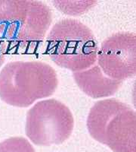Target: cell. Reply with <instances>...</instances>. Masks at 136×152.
<instances>
[{"label":"cell","mask_w":136,"mask_h":152,"mask_svg":"<svg viewBox=\"0 0 136 152\" xmlns=\"http://www.w3.org/2000/svg\"><path fill=\"white\" fill-rule=\"evenodd\" d=\"M74 119L70 109L55 99L39 101L27 113L25 132L33 144L59 145L72 134Z\"/></svg>","instance_id":"obj_5"},{"label":"cell","mask_w":136,"mask_h":152,"mask_svg":"<svg viewBox=\"0 0 136 152\" xmlns=\"http://www.w3.org/2000/svg\"><path fill=\"white\" fill-rule=\"evenodd\" d=\"M0 152H35V150L26 138L12 137L0 142Z\"/></svg>","instance_id":"obj_9"},{"label":"cell","mask_w":136,"mask_h":152,"mask_svg":"<svg viewBox=\"0 0 136 152\" xmlns=\"http://www.w3.org/2000/svg\"><path fill=\"white\" fill-rule=\"evenodd\" d=\"M45 52L57 66L83 71L97 61L98 45L91 30L76 19L65 18L54 24L46 39Z\"/></svg>","instance_id":"obj_3"},{"label":"cell","mask_w":136,"mask_h":152,"mask_svg":"<svg viewBox=\"0 0 136 152\" xmlns=\"http://www.w3.org/2000/svg\"><path fill=\"white\" fill-rule=\"evenodd\" d=\"M86 126L94 139L114 152H136V113L130 106L114 98L95 103Z\"/></svg>","instance_id":"obj_4"},{"label":"cell","mask_w":136,"mask_h":152,"mask_svg":"<svg viewBox=\"0 0 136 152\" xmlns=\"http://www.w3.org/2000/svg\"><path fill=\"white\" fill-rule=\"evenodd\" d=\"M98 66L112 79L123 81L136 74V35L117 32L102 42L97 56Z\"/></svg>","instance_id":"obj_6"},{"label":"cell","mask_w":136,"mask_h":152,"mask_svg":"<svg viewBox=\"0 0 136 152\" xmlns=\"http://www.w3.org/2000/svg\"><path fill=\"white\" fill-rule=\"evenodd\" d=\"M74 81L86 95L94 99L107 97L115 94L122 84L104 74L97 65L73 74Z\"/></svg>","instance_id":"obj_7"},{"label":"cell","mask_w":136,"mask_h":152,"mask_svg":"<svg viewBox=\"0 0 136 152\" xmlns=\"http://www.w3.org/2000/svg\"><path fill=\"white\" fill-rule=\"evenodd\" d=\"M9 51V47L8 44L4 40L0 39V68L2 67V65L5 61V56Z\"/></svg>","instance_id":"obj_10"},{"label":"cell","mask_w":136,"mask_h":152,"mask_svg":"<svg viewBox=\"0 0 136 152\" xmlns=\"http://www.w3.org/2000/svg\"><path fill=\"white\" fill-rule=\"evenodd\" d=\"M58 85L55 70L42 62L14 61L0 72V98L13 107H28L37 100L50 97Z\"/></svg>","instance_id":"obj_2"},{"label":"cell","mask_w":136,"mask_h":152,"mask_svg":"<svg viewBox=\"0 0 136 152\" xmlns=\"http://www.w3.org/2000/svg\"><path fill=\"white\" fill-rule=\"evenodd\" d=\"M56 9L69 15H80L93 8L97 1H52Z\"/></svg>","instance_id":"obj_8"},{"label":"cell","mask_w":136,"mask_h":152,"mask_svg":"<svg viewBox=\"0 0 136 152\" xmlns=\"http://www.w3.org/2000/svg\"><path fill=\"white\" fill-rule=\"evenodd\" d=\"M49 6L33 0H0V39L9 51L36 52L52 22Z\"/></svg>","instance_id":"obj_1"}]
</instances>
